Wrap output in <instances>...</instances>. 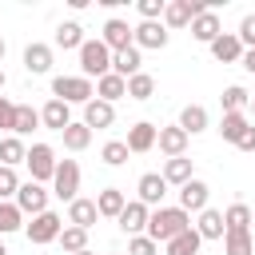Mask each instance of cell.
Here are the masks:
<instances>
[{
	"label": "cell",
	"mask_w": 255,
	"mask_h": 255,
	"mask_svg": "<svg viewBox=\"0 0 255 255\" xmlns=\"http://www.w3.org/2000/svg\"><path fill=\"white\" fill-rule=\"evenodd\" d=\"M187 227H191V215H187L183 207H155L151 219H147V239H155V243H171V239L183 235Z\"/></svg>",
	"instance_id": "6da1fadb"
},
{
	"label": "cell",
	"mask_w": 255,
	"mask_h": 255,
	"mask_svg": "<svg viewBox=\"0 0 255 255\" xmlns=\"http://www.w3.org/2000/svg\"><path fill=\"white\" fill-rule=\"evenodd\" d=\"M112 72V48L104 44V40H84V48H80V76H108Z\"/></svg>",
	"instance_id": "7a4b0ae2"
},
{
	"label": "cell",
	"mask_w": 255,
	"mask_h": 255,
	"mask_svg": "<svg viewBox=\"0 0 255 255\" xmlns=\"http://www.w3.org/2000/svg\"><path fill=\"white\" fill-rule=\"evenodd\" d=\"M96 88L88 76H56L52 80V100H64V104H92Z\"/></svg>",
	"instance_id": "3957f363"
},
{
	"label": "cell",
	"mask_w": 255,
	"mask_h": 255,
	"mask_svg": "<svg viewBox=\"0 0 255 255\" xmlns=\"http://www.w3.org/2000/svg\"><path fill=\"white\" fill-rule=\"evenodd\" d=\"M52 195L60 199H80V163L76 159H60L56 163V175H52Z\"/></svg>",
	"instance_id": "277c9868"
},
{
	"label": "cell",
	"mask_w": 255,
	"mask_h": 255,
	"mask_svg": "<svg viewBox=\"0 0 255 255\" xmlns=\"http://www.w3.org/2000/svg\"><path fill=\"white\" fill-rule=\"evenodd\" d=\"M211 4H203V0H171L167 8H163V28H187L195 16H203Z\"/></svg>",
	"instance_id": "5b68a950"
},
{
	"label": "cell",
	"mask_w": 255,
	"mask_h": 255,
	"mask_svg": "<svg viewBox=\"0 0 255 255\" xmlns=\"http://www.w3.org/2000/svg\"><path fill=\"white\" fill-rule=\"evenodd\" d=\"M24 163H28V171H32V179H36V183H48V179L56 175V163H60V159H56V151H52L48 143H32Z\"/></svg>",
	"instance_id": "8992f818"
},
{
	"label": "cell",
	"mask_w": 255,
	"mask_h": 255,
	"mask_svg": "<svg viewBox=\"0 0 255 255\" xmlns=\"http://www.w3.org/2000/svg\"><path fill=\"white\" fill-rule=\"evenodd\" d=\"M24 231H28V243H52V239H60L64 219L56 211H40V215H32V223H24Z\"/></svg>",
	"instance_id": "52a82bcc"
},
{
	"label": "cell",
	"mask_w": 255,
	"mask_h": 255,
	"mask_svg": "<svg viewBox=\"0 0 255 255\" xmlns=\"http://www.w3.org/2000/svg\"><path fill=\"white\" fill-rule=\"evenodd\" d=\"M16 207H20L24 215H40V211H48V191H44V183H36V179L20 183V191H16Z\"/></svg>",
	"instance_id": "ba28073f"
},
{
	"label": "cell",
	"mask_w": 255,
	"mask_h": 255,
	"mask_svg": "<svg viewBox=\"0 0 255 255\" xmlns=\"http://www.w3.org/2000/svg\"><path fill=\"white\" fill-rule=\"evenodd\" d=\"M147 219H151V207L147 203H139V199H131L124 211H120V227L128 231V235H147Z\"/></svg>",
	"instance_id": "9c48e42d"
},
{
	"label": "cell",
	"mask_w": 255,
	"mask_h": 255,
	"mask_svg": "<svg viewBox=\"0 0 255 255\" xmlns=\"http://www.w3.org/2000/svg\"><path fill=\"white\" fill-rule=\"evenodd\" d=\"M135 191H139V203H147V207H163V195H167V179H163L159 171H147V175H139Z\"/></svg>",
	"instance_id": "30bf717a"
},
{
	"label": "cell",
	"mask_w": 255,
	"mask_h": 255,
	"mask_svg": "<svg viewBox=\"0 0 255 255\" xmlns=\"http://www.w3.org/2000/svg\"><path fill=\"white\" fill-rule=\"evenodd\" d=\"M100 40H104L112 52H124V48L135 44V28H128V20H116V16H112V20L104 24V36H100Z\"/></svg>",
	"instance_id": "8fae6325"
},
{
	"label": "cell",
	"mask_w": 255,
	"mask_h": 255,
	"mask_svg": "<svg viewBox=\"0 0 255 255\" xmlns=\"http://www.w3.org/2000/svg\"><path fill=\"white\" fill-rule=\"evenodd\" d=\"M155 139H159V128L155 124H147V120H139V124H131V131H128V151H135V155H143V151H151L155 147Z\"/></svg>",
	"instance_id": "7c38bea8"
},
{
	"label": "cell",
	"mask_w": 255,
	"mask_h": 255,
	"mask_svg": "<svg viewBox=\"0 0 255 255\" xmlns=\"http://www.w3.org/2000/svg\"><path fill=\"white\" fill-rule=\"evenodd\" d=\"M207 48H211V56H215L219 64H239V60H243V52H247V48L239 44V36H235V32H223V36H219V40H211Z\"/></svg>",
	"instance_id": "4fadbf2b"
},
{
	"label": "cell",
	"mask_w": 255,
	"mask_h": 255,
	"mask_svg": "<svg viewBox=\"0 0 255 255\" xmlns=\"http://www.w3.org/2000/svg\"><path fill=\"white\" fill-rule=\"evenodd\" d=\"M207 195H211V187L203 183V179H191V183H183L179 187V207L191 215V211H207Z\"/></svg>",
	"instance_id": "5bb4252c"
},
{
	"label": "cell",
	"mask_w": 255,
	"mask_h": 255,
	"mask_svg": "<svg viewBox=\"0 0 255 255\" xmlns=\"http://www.w3.org/2000/svg\"><path fill=\"white\" fill-rule=\"evenodd\" d=\"M163 44H167L163 20H139L135 24V48H163Z\"/></svg>",
	"instance_id": "9a60e30c"
},
{
	"label": "cell",
	"mask_w": 255,
	"mask_h": 255,
	"mask_svg": "<svg viewBox=\"0 0 255 255\" xmlns=\"http://www.w3.org/2000/svg\"><path fill=\"white\" fill-rule=\"evenodd\" d=\"M40 120H44V128H52V131H64L68 124H76V120H72V104H64V100H48V104L40 108Z\"/></svg>",
	"instance_id": "2e32d148"
},
{
	"label": "cell",
	"mask_w": 255,
	"mask_h": 255,
	"mask_svg": "<svg viewBox=\"0 0 255 255\" xmlns=\"http://www.w3.org/2000/svg\"><path fill=\"white\" fill-rule=\"evenodd\" d=\"M187 139H191V135L175 124V128H159V139H155V143H159V151H163L167 159H179V155L187 151Z\"/></svg>",
	"instance_id": "e0dca14e"
},
{
	"label": "cell",
	"mask_w": 255,
	"mask_h": 255,
	"mask_svg": "<svg viewBox=\"0 0 255 255\" xmlns=\"http://www.w3.org/2000/svg\"><path fill=\"white\" fill-rule=\"evenodd\" d=\"M96 219H100L96 199H84V195H80V199H72V203H68V223H72V227H84V231H88Z\"/></svg>",
	"instance_id": "ac0fdd59"
},
{
	"label": "cell",
	"mask_w": 255,
	"mask_h": 255,
	"mask_svg": "<svg viewBox=\"0 0 255 255\" xmlns=\"http://www.w3.org/2000/svg\"><path fill=\"white\" fill-rule=\"evenodd\" d=\"M24 68L32 76H48L52 72V48L48 44H28L24 48Z\"/></svg>",
	"instance_id": "d6986e66"
},
{
	"label": "cell",
	"mask_w": 255,
	"mask_h": 255,
	"mask_svg": "<svg viewBox=\"0 0 255 255\" xmlns=\"http://www.w3.org/2000/svg\"><path fill=\"white\" fill-rule=\"evenodd\" d=\"M195 231H199V239H223L227 235V223H223V211H215V207H207V211H199V223H191Z\"/></svg>",
	"instance_id": "ffe728a7"
},
{
	"label": "cell",
	"mask_w": 255,
	"mask_h": 255,
	"mask_svg": "<svg viewBox=\"0 0 255 255\" xmlns=\"http://www.w3.org/2000/svg\"><path fill=\"white\" fill-rule=\"evenodd\" d=\"M120 96H128V80H124V76L108 72V76H100V80H96V100H104V104H116Z\"/></svg>",
	"instance_id": "44dd1931"
},
{
	"label": "cell",
	"mask_w": 255,
	"mask_h": 255,
	"mask_svg": "<svg viewBox=\"0 0 255 255\" xmlns=\"http://www.w3.org/2000/svg\"><path fill=\"white\" fill-rule=\"evenodd\" d=\"M191 36H195V40H203V44L219 40V36H223V28H219V16H215L211 8H207L203 16H195V20H191Z\"/></svg>",
	"instance_id": "7402d4cb"
},
{
	"label": "cell",
	"mask_w": 255,
	"mask_h": 255,
	"mask_svg": "<svg viewBox=\"0 0 255 255\" xmlns=\"http://www.w3.org/2000/svg\"><path fill=\"white\" fill-rule=\"evenodd\" d=\"M96 207H100V215H108V219H120V211L128 207V195H124L120 187H104V191L96 195Z\"/></svg>",
	"instance_id": "603a6c76"
},
{
	"label": "cell",
	"mask_w": 255,
	"mask_h": 255,
	"mask_svg": "<svg viewBox=\"0 0 255 255\" xmlns=\"http://www.w3.org/2000/svg\"><path fill=\"white\" fill-rule=\"evenodd\" d=\"M112 72L124 76V80H131V76L139 72V48L131 44V48H124V52H112Z\"/></svg>",
	"instance_id": "cb8c5ba5"
},
{
	"label": "cell",
	"mask_w": 255,
	"mask_h": 255,
	"mask_svg": "<svg viewBox=\"0 0 255 255\" xmlns=\"http://www.w3.org/2000/svg\"><path fill=\"white\" fill-rule=\"evenodd\" d=\"M112 120H116V108L112 104H104V100L84 104V124L88 128H112Z\"/></svg>",
	"instance_id": "d4e9b609"
},
{
	"label": "cell",
	"mask_w": 255,
	"mask_h": 255,
	"mask_svg": "<svg viewBox=\"0 0 255 255\" xmlns=\"http://www.w3.org/2000/svg\"><path fill=\"white\" fill-rule=\"evenodd\" d=\"M159 175L167 179V187H171V183H175V187H183V183H191V179H195V175H191V159H187V155H179V159H167Z\"/></svg>",
	"instance_id": "484cf974"
},
{
	"label": "cell",
	"mask_w": 255,
	"mask_h": 255,
	"mask_svg": "<svg viewBox=\"0 0 255 255\" xmlns=\"http://www.w3.org/2000/svg\"><path fill=\"white\" fill-rule=\"evenodd\" d=\"M24 159H28L24 139H20V135H4V139H0V167H16V163H24Z\"/></svg>",
	"instance_id": "4316f807"
},
{
	"label": "cell",
	"mask_w": 255,
	"mask_h": 255,
	"mask_svg": "<svg viewBox=\"0 0 255 255\" xmlns=\"http://www.w3.org/2000/svg\"><path fill=\"white\" fill-rule=\"evenodd\" d=\"M247 128H251V124H247V116H243V112H227V116L219 120V135H223L227 143H239Z\"/></svg>",
	"instance_id": "83f0119b"
},
{
	"label": "cell",
	"mask_w": 255,
	"mask_h": 255,
	"mask_svg": "<svg viewBox=\"0 0 255 255\" xmlns=\"http://www.w3.org/2000/svg\"><path fill=\"white\" fill-rule=\"evenodd\" d=\"M179 128H183L187 135H199V131L207 128V108H199V104H187V108L179 112Z\"/></svg>",
	"instance_id": "f1b7e54d"
},
{
	"label": "cell",
	"mask_w": 255,
	"mask_h": 255,
	"mask_svg": "<svg viewBox=\"0 0 255 255\" xmlns=\"http://www.w3.org/2000/svg\"><path fill=\"white\" fill-rule=\"evenodd\" d=\"M44 120H40V112L32 108V104H16V124H12V135H28V131H36Z\"/></svg>",
	"instance_id": "f546056e"
},
{
	"label": "cell",
	"mask_w": 255,
	"mask_h": 255,
	"mask_svg": "<svg viewBox=\"0 0 255 255\" xmlns=\"http://www.w3.org/2000/svg\"><path fill=\"white\" fill-rule=\"evenodd\" d=\"M223 255H255L251 231H227L223 235Z\"/></svg>",
	"instance_id": "4dcf8cb0"
},
{
	"label": "cell",
	"mask_w": 255,
	"mask_h": 255,
	"mask_svg": "<svg viewBox=\"0 0 255 255\" xmlns=\"http://www.w3.org/2000/svg\"><path fill=\"white\" fill-rule=\"evenodd\" d=\"M199 243H203V239H199V231H195V227H187L183 235H175V239H171V243H163V247H167V255H199Z\"/></svg>",
	"instance_id": "1f68e13d"
},
{
	"label": "cell",
	"mask_w": 255,
	"mask_h": 255,
	"mask_svg": "<svg viewBox=\"0 0 255 255\" xmlns=\"http://www.w3.org/2000/svg\"><path fill=\"white\" fill-rule=\"evenodd\" d=\"M56 48H84V28L76 24V20H64L60 28H56Z\"/></svg>",
	"instance_id": "d6a6232c"
},
{
	"label": "cell",
	"mask_w": 255,
	"mask_h": 255,
	"mask_svg": "<svg viewBox=\"0 0 255 255\" xmlns=\"http://www.w3.org/2000/svg\"><path fill=\"white\" fill-rule=\"evenodd\" d=\"M60 135H64V147H68V151H84V147L92 143V128H88V124H68Z\"/></svg>",
	"instance_id": "836d02e7"
},
{
	"label": "cell",
	"mask_w": 255,
	"mask_h": 255,
	"mask_svg": "<svg viewBox=\"0 0 255 255\" xmlns=\"http://www.w3.org/2000/svg\"><path fill=\"white\" fill-rule=\"evenodd\" d=\"M251 207L247 203H231L227 211H223V223H227V231H251Z\"/></svg>",
	"instance_id": "e575fe53"
},
{
	"label": "cell",
	"mask_w": 255,
	"mask_h": 255,
	"mask_svg": "<svg viewBox=\"0 0 255 255\" xmlns=\"http://www.w3.org/2000/svg\"><path fill=\"white\" fill-rule=\"evenodd\" d=\"M60 247H64L68 255H80V251H88V231H84V227H72V223H68V227L60 231Z\"/></svg>",
	"instance_id": "d590c367"
},
{
	"label": "cell",
	"mask_w": 255,
	"mask_h": 255,
	"mask_svg": "<svg viewBox=\"0 0 255 255\" xmlns=\"http://www.w3.org/2000/svg\"><path fill=\"white\" fill-rule=\"evenodd\" d=\"M219 100H223V116H227V112H243V108H251V92L239 88V84H231Z\"/></svg>",
	"instance_id": "8d00e7d4"
},
{
	"label": "cell",
	"mask_w": 255,
	"mask_h": 255,
	"mask_svg": "<svg viewBox=\"0 0 255 255\" xmlns=\"http://www.w3.org/2000/svg\"><path fill=\"white\" fill-rule=\"evenodd\" d=\"M128 155H131V151H128V143H124V139H108V143L100 147V159H104L108 167H124V163H128Z\"/></svg>",
	"instance_id": "74e56055"
},
{
	"label": "cell",
	"mask_w": 255,
	"mask_h": 255,
	"mask_svg": "<svg viewBox=\"0 0 255 255\" xmlns=\"http://www.w3.org/2000/svg\"><path fill=\"white\" fill-rule=\"evenodd\" d=\"M24 227V211L16 203H0V235H12Z\"/></svg>",
	"instance_id": "f35d334b"
},
{
	"label": "cell",
	"mask_w": 255,
	"mask_h": 255,
	"mask_svg": "<svg viewBox=\"0 0 255 255\" xmlns=\"http://www.w3.org/2000/svg\"><path fill=\"white\" fill-rule=\"evenodd\" d=\"M151 92H155V80H151L147 72H135V76L128 80V96H131V100H151Z\"/></svg>",
	"instance_id": "ab89813d"
},
{
	"label": "cell",
	"mask_w": 255,
	"mask_h": 255,
	"mask_svg": "<svg viewBox=\"0 0 255 255\" xmlns=\"http://www.w3.org/2000/svg\"><path fill=\"white\" fill-rule=\"evenodd\" d=\"M20 191V179H16V167H0V203H8V195Z\"/></svg>",
	"instance_id": "60d3db41"
},
{
	"label": "cell",
	"mask_w": 255,
	"mask_h": 255,
	"mask_svg": "<svg viewBox=\"0 0 255 255\" xmlns=\"http://www.w3.org/2000/svg\"><path fill=\"white\" fill-rule=\"evenodd\" d=\"M155 251H159V243L147 235H131V243H128V255H155Z\"/></svg>",
	"instance_id": "b9f144b4"
},
{
	"label": "cell",
	"mask_w": 255,
	"mask_h": 255,
	"mask_svg": "<svg viewBox=\"0 0 255 255\" xmlns=\"http://www.w3.org/2000/svg\"><path fill=\"white\" fill-rule=\"evenodd\" d=\"M135 8H139V16H143V20H163V8H167V0H139Z\"/></svg>",
	"instance_id": "7bdbcfd3"
},
{
	"label": "cell",
	"mask_w": 255,
	"mask_h": 255,
	"mask_svg": "<svg viewBox=\"0 0 255 255\" xmlns=\"http://www.w3.org/2000/svg\"><path fill=\"white\" fill-rule=\"evenodd\" d=\"M235 36H239V44H243V48H255V12L239 20V32H235Z\"/></svg>",
	"instance_id": "ee69618b"
},
{
	"label": "cell",
	"mask_w": 255,
	"mask_h": 255,
	"mask_svg": "<svg viewBox=\"0 0 255 255\" xmlns=\"http://www.w3.org/2000/svg\"><path fill=\"white\" fill-rule=\"evenodd\" d=\"M12 124H16V104H12L8 96H0V128L12 131Z\"/></svg>",
	"instance_id": "f6af8a7d"
},
{
	"label": "cell",
	"mask_w": 255,
	"mask_h": 255,
	"mask_svg": "<svg viewBox=\"0 0 255 255\" xmlns=\"http://www.w3.org/2000/svg\"><path fill=\"white\" fill-rule=\"evenodd\" d=\"M235 147H239V151H255V128H247V131H243V139H239Z\"/></svg>",
	"instance_id": "bcb514c9"
},
{
	"label": "cell",
	"mask_w": 255,
	"mask_h": 255,
	"mask_svg": "<svg viewBox=\"0 0 255 255\" xmlns=\"http://www.w3.org/2000/svg\"><path fill=\"white\" fill-rule=\"evenodd\" d=\"M239 64H243V72H251V76H255V48H247V52H243V60H239Z\"/></svg>",
	"instance_id": "7dc6e473"
},
{
	"label": "cell",
	"mask_w": 255,
	"mask_h": 255,
	"mask_svg": "<svg viewBox=\"0 0 255 255\" xmlns=\"http://www.w3.org/2000/svg\"><path fill=\"white\" fill-rule=\"evenodd\" d=\"M4 84H8V76H4V68H0V92H4Z\"/></svg>",
	"instance_id": "c3c4849f"
},
{
	"label": "cell",
	"mask_w": 255,
	"mask_h": 255,
	"mask_svg": "<svg viewBox=\"0 0 255 255\" xmlns=\"http://www.w3.org/2000/svg\"><path fill=\"white\" fill-rule=\"evenodd\" d=\"M4 52H8V48H4V36H0V60H4Z\"/></svg>",
	"instance_id": "681fc988"
},
{
	"label": "cell",
	"mask_w": 255,
	"mask_h": 255,
	"mask_svg": "<svg viewBox=\"0 0 255 255\" xmlns=\"http://www.w3.org/2000/svg\"><path fill=\"white\" fill-rule=\"evenodd\" d=\"M80 255H96V251H92V247H88V251H80Z\"/></svg>",
	"instance_id": "f907efd6"
},
{
	"label": "cell",
	"mask_w": 255,
	"mask_h": 255,
	"mask_svg": "<svg viewBox=\"0 0 255 255\" xmlns=\"http://www.w3.org/2000/svg\"><path fill=\"white\" fill-rule=\"evenodd\" d=\"M0 255H8V251H4V243H0Z\"/></svg>",
	"instance_id": "816d5d0a"
},
{
	"label": "cell",
	"mask_w": 255,
	"mask_h": 255,
	"mask_svg": "<svg viewBox=\"0 0 255 255\" xmlns=\"http://www.w3.org/2000/svg\"><path fill=\"white\" fill-rule=\"evenodd\" d=\"M251 112H255V96H251Z\"/></svg>",
	"instance_id": "f5cc1de1"
},
{
	"label": "cell",
	"mask_w": 255,
	"mask_h": 255,
	"mask_svg": "<svg viewBox=\"0 0 255 255\" xmlns=\"http://www.w3.org/2000/svg\"><path fill=\"white\" fill-rule=\"evenodd\" d=\"M251 223H255V215H251Z\"/></svg>",
	"instance_id": "db71d44e"
}]
</instances>
